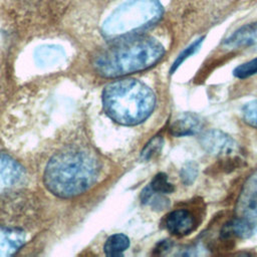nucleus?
I'll return each mask as SVG.
<instances>
[{
    "label": "nucleus",
    "instance_id": "obj_1",
    "mask_svg": "<svg viewBox=\"0 0 257 257\" xmlns=\"http://www.w3.org/2000/svg\"><path fill=\"white\" fill-rule=\"evenodd\" d=\"M98 171L93 155L81 149H68L51 158L44 172V183L54 195L71 198L89 189Z\"/></svg>",
    "mask_w": 257,
    "mask_h": 257
},
{
    "label": "nucleus",
    "instance_id": "obj_2",
    "mask_svg": "<svg viewBox=\"0 0 257 257\" xmlns=\"http://www.w3.org/2000/svg\"><path fill=\"white\" fill-rule=\"evenodd\" d=\"M165 54L164 46L148 36L119 40L102 50L93 60L98 74L117 77L148 69L158 63Z\"/></svg>",
    "mask_w": 257,
    "mask_h": 257
},
{
    "label": "nucleus",
    "instance_id": "obj_3",
    "mask_svg": "<svg viewBox=\"0 0 257 257\" xmlns=\"http://www.w3.org/2000/svg\"><path fill=\"white\" fill-rule=\"evenodd\" d=\"M102 103L111 119L124 125H135L151 115L156 105V96L140 80L120 79L105 86Z\"/></svg>",
    "mask_w": 257,
    "mask_h": 257
},
{
    "label": "nucleus",
    "instance_id": "obj_4",
    "mask_svg": "<svg viewBox=\"0 0 257 257\" xmlns=\"http://www.w3.org/2000/svg\"><path fill=\"white\" fill-rule=\"evenodd\" d=\"M163 14L159 0H127L119 5L103 22L107 37H121L156 23Z\"/></svg>",
    "mask_w": 257,
    "mask_h": 257
},
{
    "label": "nucleus",
    "instance_id": "obj_5",
    "mask_svg": "<svg viewBox=\"0 0 257 257\" xmlns=\"http://www.w3.org/2000/svg\"><path fill=\"white\" fill-rule=\"evenodd\" d=\"M236 214L257 226V171L245 181L237 199Z\"/></svg>",
    "mask_w": 257,
    "mask_h": 257
},
{
    "label": "nucleus",
    "instance_id": "obj_6",
    "mask_svg": "<svg viewBox=\"0 0 257 257\" xmlns=\"http://www.w3.org/2000/svg\"><path fill=\"white\" fill-rule=\"evenodd\" d=\"M200 145L208 154L215 156H230L238 149L234 139L216 128L204 132L200 137Z\"/></svg>",
    "mask_w": 257,
    "mask_h": 257
},
{
    "label": "nucleus",
    "instance_id": "obj_7",
    "mask_svg": "<svg viewBox=\"0 0 257 257\" xmlns=\"http://www.w3.org/2000/svg\"><path fill=\"white\" fill-rule=\"evenodd\" d=\"M167 230L175 236L190 234L196 227V218L187 209H178L169 213L165 219Z\"/></svg>",
    "mask_w": 257,
    "mask_h": 257
},
{
    "label": "nucleus",
    "instance_id": "obj_8",
    "mask_svg": "<svg viewBox=\"0 0 257 257\" xmlns=\"http://www.w3.org/2000/svg\"><path fill=\"white\" fill-rule=\"evenodd\" d=\"M204 120L195 112H183L178 115L170 126V133L175 137L194 136L201 133Z\"/></svg>",
    "mask_w": 257,
    "mask_h": 257
},
{
    "label": "nucleus",
    "instance_id": "obj_9",
    "mask_svg": "<svg viewBox=\"0 0 257 257\" xmlns=\"http://www.w3.org/2000/svg\"><path fill=\"white\" fill-rule=\"evenodd\" d=\"M24 172L21 166L7 155H0V193L21 182Z\"/></svg>",
    "mask_w": 257,
    "mask_h": 257
},
{
    "label": "nucleus",
    "instance_id": "obj_10",
    "mask_svg": "<svg viewBox=\"0 0 257 257\" xmlns=\"http://www.w3.org/2000/svg\"><path fill=\"white\" fill-rule=\"evenodd\" d=\"M256 228L257 226L252 222L237 216L223 225L220 231V239L223 241L233 238L246 239L254 233Z\"/></svg>",
    "mask_w": 257,
    "mask_h": 257
},
{
    "label": "nucleus",
    "instance_id": "obj_11",
    "mask_svg": "<svg viewBox=\"0 0 257 257\" xmlns=\"http://www.w3.org/2000/svg\"><path fill=\"white\" fill-rule=\"evenodd\" d=\"M255 44H257V22L240 27L224 41V46L231 49L248 47Z\"/></svg>",
    "mask_w": 257,
    "mask_h": 257
},
{
    "label": "nucleus",
    "instance_id": "obj_12",
    "mask_svg": "<svg viewBox=\"0 0 257 257\" xmlns=\"http://www.w3.org/2000/svg\"><path fill=\"white\" fill-rule=\"evenodd\" d=\"M25 242V234L15 228L0 226V257L13 255Z\"/></svg>",
    "mask_w": 257,
    "mask_h": 257
},
{
    "label": "nucleus",
    "instance_id": "obj_13",
    "mask_svg": "<svg viewBox=\"0 0 257 257\" xmlns=\"http://www.w3.org/2000/svg\"><path fill=\"white\" fill-rule=\"evenodd\" d=\"M64 56L61 48L57 46H43L36 51V59L39 64L44 66H51L59 62Z\"/></svg>",
    "mask_w": 257,
    "mask_h": 257
},
{
    "label": "nucleus",
    "instance_id": "obj_14",
    "mask_svg": "<svg viewBox=\"0 0 257 257\" xmlns=\"http://www.w3.org/2000/svg\"><path fill=\"white\" fill-rule=\"evenodd\" d=\"M130 246L128 238L123 234L111 235L104 244V252L109 257L121 256Z\"/></svg>",
    "mask_w": 257,
    "mask_h": 257
},
{
    "label": "nucleus",
    "instance_id": "obj_15",
    "mask_svg": "<svg viewBox=\"0 0 257 257\" xmlns=\"http://www.w3.org/2000/svg\"><path fill=\"white\" fill-rule=\"evenodd\" d=\"M150 188L160 194H170L175 190L173 184L169 182L167 175L164 173H159L154 177Z\"/></svg>",
    "mask_w": 257,
    "mask_h": 257
},
{
    "label": "nucleus",
    "instance_id": "obj_16",
    "mask_svg": "<svg viewBox=\"0 0 257 257\" xmlns=\"http://www.w3.org/2000/svg\"><path fill=\"white\" fill-rule=\"evenodd\" d=\"M199 174V167L196 162L189 161L181 169L180 177L184 185L191 186L197 179Z\"/></svg>",
    "mask_w": 257,
    "mask_h": 257
},
{
    "label": "nucleus",
    "instance_id": "obj_17",
    "mask_svg": "<svg viewBox=\"0 0 257 257\" xmlns=\"http://www.w3.org/2000/svg\"><path fill=\"white\" fill-rule=\"evenodd\" d=\"M204 37H201L199 39H197L196 41H194L191 45H189L187 48H185V50H183L179 56L176 58V60L174 61L172 67H171V73H174L175 70H177V68L191 55H193L194 53H196L198 51V49L201 47L202 43H203Z\"/></svg>",
    "mask_w": 257,
    "mask_h": 257
},
{
    "label": "nucleus",
    "instance_id": "obj_18",
    "mask_svg": "<svg viewBox=\"0 0 257 257\" xmlns=\"http://www.w3.org/2000/svg\"><path fill=\"white\" fill-rule=\"evenodd\" d=\"M243 120L250 126L257 128V99L245 103L241 110Z\"/></svg>",
    "mask_w": 257,
    "mask_h": 257
},
{
    "label": "nucleus",
    "instance_id": "obj_19",
    "mask_svg": "<svg viewBox=\"0 0 257 257\" xmlns=\"http://www.w3.org/2000/svg\"><path fill=\"white\" fill-rule=\"evenodd\" d=\"M256 73H257V57L238 65L233 70L234 76L241 78V79L249 77Z\"/></svg>",
    "mask_w": 257,
    "mask_h": 257
},
{
    "label": "nucleus",
    "instance_id": "obj_20",
    "mask_svg": "<svg viewBox=\"0 0 257 257\" xmlns=\"http://www.w3.org/2000/svg\"><path fill=\"white\" fill-rule=\"evenodd\" d=\"M163 147V139L161 137H155L154 139H152L147 146L145 147V149L142 152V158L144 160H150L152 159L154 156H156L157 154L160 153L161 149Z\"/></svg>",
    "mask_w": 257,
    "mask_h": 257
}]
</instances>
